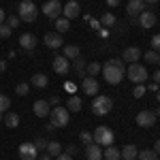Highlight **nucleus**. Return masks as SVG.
Returning <instances> with one entry per match:
<instances>
[{"label":"nucleus","instance_id":"nucleus-4","mask_svg":"<svg viewBox=\"0 0 160 160\" xmlns=\"http://www.w3.org/2000/svg\"><path fill=\"white\" fill-rule=\"evenodd\" d=\"M113 109V100H111V96H94V100H92V113L94 115H107L109 111Z\"/></svg>","mask_w":160,"mask_h":160},{"label":"nucleus","instance_id":"nucleus-2","mask_svg":"<svg viewBox=\"0 0 160 160\" xmlns=\"http://www.w3.org/2000/svg\"><path fill=\"white\" fill-rule=\"evenodd\" d=\"M92 139H94V143L100 145V148H107V145H113V130H111L109 126H98L94 132H92Z\"/></svg>","mask_w":160,"mask_h":160},{"label":"nucleus","instance_id":"nucleus-51","mask_svg":"<svg viewBox=\"0 0 160 160\" xmlns=\"http://www.w3.org/2000/svg\"><path fill=\"white\" fill-rule=\"evenodd\" d=\"M154 113H156V118H160V107H158L156 111H154Z\"/></svg>","mask_w":160,"mask_h":160},{"label":"nucleus","instance_id":"nucleus-43","mask_svg":"<svg viewBox=\"0 0 160 160\" xmlns=\"http://www.w3.org/2000/svg\"><path fill=\"white\" fill-rule=\"evenodd\" d=\"M56 160H73V156H68L66 152H62L60 156H56Z\"/></svg>","mask_w":160,"mask_h":160},{"label":"nucleus","instance_id":"nucleus-11","mask_svg":"<svg viewBox=\"0 0 160 160\" xmlns=\"http://www.w3.org/2000/svg\"><path fill=\"white\" fill-rule=\"evenodd\" d=\"M81 90L86 92L88 96H96L98 94V81H96V77H83L81 79Z\"/></svg>","mask_w":160,"mask_h":160},{"label":"nucleus","instance_id":"nucleus-39","mask_svg":"<svg viewBox=\"0 0 160 160\" xmlns=\"http://www.w3.org/2000/svg\"><path fill=\"white\" fill-rule=\"evenodd\" d=\"M152 49L160 53V34H154L152 37Z\"/></svg>","mask_w":160,"mask_h":160},{"label":"nucleus","instance_id":"nucleus-9","mask_svg":"<svg viewBox=\"0 0 160 160\" xmlns=\"http://www.w3.org/2000/svg\"><path fill=\"white\" fill-rule=\"evenodd\" d=\"M17 154L22 160H37L38 158V149L34 148V143H22L17 148Z\"/></svg>","mask_w":160,"mask_h":160},{"label":"nucleus","instance_id":"nucleus-36","mask_svg":"<svg viewBox=\"0 0 160 160\" xmlns=\"http://www.w3.org/2000/svg\"><path fill=\"white\" fill-rule=\"evenodd\" d=\"M47 139H43V137H38V139H34V148L37 149H47Z\"/></svg>","mask_w":160,"mask_h":160},{"label":"nucleus","instance_id":"nucleus-19","mask_svg":"<svg viewBox=\"0 0 160 160\" xmlns=\"http://www.w3.org/2000/svg\"><path fill=\"white\" fill-rule=\"evenodd\" d=\"M86 158L88 160H102V148L96 145V143L86 145Z\"/></svg>","mask_w":160,"mask_h":160},{"label":"nucleus","instance_id":"nucleus-10","mask_svg":"<svg viewBox=\"0 0 160 160\" xmlns=\"http://www.w3.org/2000/svg\"><path fill=\"white\" fill-rule=\"evenodd\" d=\"M156 113L154 111H139L137 113V126H141V128H149V126H154L156 124Z\"/></svg>","mask_w":160,"mask_h":160},{"label":"nucleus","instance_id":"nucleus-49","mask_svg":"<svg viewBox=\"0 0 160 160\" xmlns=\"http://www.w3.org/2000/svg\"><path fill=\"white\" fill-rule=\"evenodd\" d=\"M4 68H7V62H0V73H2Z\"/></svg>","mask_w":160,"mask_h":160},{"label":"nucleus","instance_id":"nucleus-45","mask_svg":"<svg viewBox=\"0 0 160 160\" xmlns=\"http://www.w3.org/2000/svg\"><path fill=\"white\" fill-rule=\"evenodd\" d=\"M4 19H7V13H4V9H0V24H4Z\"/></svg>","mask_w":160,"mask_h":160},{"label":"nucleus","instance_id":"nucleus-35","mask_svg":"<svg viewBox=\"0 0 160 160\" xmlns=\"http://www.w3.org/2000/svg\"><path fill=\"white\" fill-rule=\"evenodd\" d=\"M19 22H22L19 15H11V17H7V26H9V28H17Z\"/></svg>","mask_w":160,"mask_h":160},{"label":"nucleus","instance_id":"nucleus-12","mask_svg":"<svg viewBox=\"0 0 160 160\" xmlns=\"http://www.w3.org/2000/svg\"><path fill=\"white\" fill-rule=\"evenodd\" d=\"M51 66H53V71L58 75H66L71 71V60H66L64 56H56L53 62H51Z\"/></svg>","mask_w":160,"mask_h":160},{"label":"nucleus","instance_id":"nucleus-7","mask_svg":"<svg viewBox=\"0 0 160 160\" xmlns=\"http://www.w3.org/2000/svg\"><path fill=\"white\" fill-rule=\"evenodd\" d=\"M43 13H45L49 19L56 22V19L62 15V2L60 0H47V2L43 4Z\"/></svg>","mask_w":160,"mask_h":160},{"label":"nucleus","instance_id":"nucleus-41","mask_svg":"<svg viewBox=\"0 0 160 160\" xmlns=\"http://www.w3.org/2000/svg\"><path fill=\"white\" fill-rule=\"evenodd\" d=\"M145 90H149V92H154V94H156V92L160 90V86H158V83H154V81H152V83H148V86H145Z\"/></svg>","mask_w":160,"mask_h":160},{"label":"nucleus","instance_id":"nucleus-17","mask_svg":"<svg viewBox=\"0 0 160 160\" xmlns=\"http://www.w3.org/2000/svg\"><path fill=\"white\" fill-rule=\"evenodd\" d=\"M19 47H24L26 51H32L37 47V37H34L32 32H24V34L19 37Z\"/></svg>","mask_w":160,"mask_h":160},{"label":"nucleus","instance_id":"nucleus-22","mask_svg":"<svg viewBox=\"0 0 160 160\" xmlns=\"http://www.w3.org/2000/svg\"><path fill=\"white\" fill-rule=\"evenodd\" d=\"M62 49H64L62 56H64L66 60H75V58H79V56H81V49H79L77 45H66V47H62Z\"/></svg>","mask_w":160,"mask_h":160},{"label":"nucleus","instance_id":"nucleus-8","mask_svg":"<svg viewBox=\"0 0 160 160\" xmlns=\"http://www.w3.org/2000/svg\"><path fill=\"white\" fill-rule=\"evenodd\" d=\"M62 15L71 22V19H75V17H79L81 15V4L77 2V0H68L66 4H62Z\"/></svg>","mask_w":160,"mask_h":160},{"label":"nucleus","instance_id":"nucleus-25","mask_svg":"<svg viewBox=\"0 0 160 160\" xmlns=\"http://www.w3.org/2000/svg\"><path fill=\"white\" fill-rule=\"evenodd\" d=\"M137 158H139V160H158L160 156L154 152V149H139Z\"/></svg>","mask_w":160,"mask_h":160},{"label":"nucleus","instance_id":"nucleus-5","mask_svg":"<svg viewBox=\"0 0 160 160\" xmlns=\"http://www.w3.org/2000/svg\"><path fill=\"white\" fill-rule=\"evenodd\" d=\"M126 77L132 81V83H145L148 81V68L143 66V64H128V71H126Z\"/></svg>","mask_w":160,"mask_h":160},{"label":"nucleus","instance_id":"nucleus-47","mask_svg":"<svg viewBox=\"0 0 160 160\" xmlns=\"http://www.w3.org/2000/svg\"><path fill=\"white\" fill-rule=\"evenodd\" d=\"M105 2H107L109 7H118V4H120V0H105Z\"/></svg>","mask_w":160,"mask_h":160},{"label":"nucleus","instance_id":"nucleus-18","mask_svg":"<svg viewBox=\"0 0 160 160\" xmlns=\"http://www.w3.org/2000/svg\"><path fill=\"white\" fill-rule=\"evenodd\" d=\"M32 111H34V115H37V118H47V115H49V111H51V107H49V102H47V100H37V102L32 105Z\"/></svg>","mask_w":160,"mask_h":160},{"label":"nucleus","instance_id":"nucleus-28","mask_svg":"<svg viewBox=\"0 0 160 160\" xmlns=\"http://www.w3.org/2000/svg\"><path fill=\"white\" fill-rule=\"evenodd\" d=\"M100 24L105 26V28H113V26L118 24V19H115V15H113V13H105V15L100 17Z\"/></svg>","mask_w":160,"mask_h":160},{"label":"nucleus","instance_id":"nucleus-21","mask_svg":"<svg viewBox=\"0 0 160 160\" xmlns=\"http://www.w3.org/2000/svg\"><path fill=\"white\" fill-rule=\"evenodd\" d=\"M120 154H122V160H135L137 154H139V149H137V145L128 143V145H124V148L120 149Z\"/></svg>","mask_w":160,"mask_h":160},{"label":"nucleus","instance_id":"nucleus-24","mask_svg":"<svg viewBox=\"0 0 160 160\" xmlns=\"http://www.w3.org/2000/svg\"><path fill=\"white\" fill-rule=\"evenodd\" d=\"M2 120H4V124L9 128H17L19 126V115L17 113H7V115H2Z\"/></svg>","mask_w":160,"mask_h":160},{"label":"nucleus","instance_id":"nucleus-1","mask_svg":"<svg viewBox=\"0 0 160 160\" xmlns=\"http://www.w3.org/2000/svg\"><path fill=\"white\" fill-rule=\"evenodd\" d=\"M124 75H126V71H124L122 60L113 58V60L105 62V66H102V77H105V81H107V83L118 86V83L124 79Z\"/></svg>","mask_w":160,"mask_h":160},{"label":"nucleus","instance_id":"nucleus-46","mask_svg":"<svg viewBox=\"0 0 160 160\" xmlns=\"http://www.w3.org/2000/svg\"><path fill=\"white\" fill-rule=\"evenodd\" d=\"M154 83H158V86H160V71L154 73Z\"/></svg>","mask_w":160,"mask_h":160},{"label":"nucleus","instance_id":"nucleus-31","mask_svg":"<svg viewBox=\"0 0 160 160\" xmlns=\"http://www.w3.org/2000/svg\"><path fill=\"white\" fill-rule=\"evenodd\" d=\"M143 58H145L148 64H158V62H160V53H158V51H154V49H149Z\"/></svg>","mask_w":160,"mask_h":160},{"label":"nucleus","instance_id":"nucleus-13","mask_svg":"<svg viewBox=\"0 0 160 160\" xmlns=\"http://www.w3.org/2000/svg\"><path fill=\"white\" fill-rule=\"evenodd\" d=\"M43 41H45V45H47L49 49H58V47L64 45V38H62L60 32H47Z\"/></svg>","mask_w":160,"mask_h":160},{"label":"nucleus","instance_id":"nucleus-26","mask_svg":"<svg viewBox=\"0 0 160 160\" xmlns=\"http://www.w3.org/2000/svg\"><path fill=\"white\" fill-rule=\"evenodd\" d=\"M47 154H49L51 158L60 156V154H62V145L58 143V141H49V143H47Z\"/></svg>","mask_w":160,"mask_h":160},{"label":"nucleus","instance_id":"nucleus-34","mask_svg":"<svg viewBox=\"0 0 160 160\" xmlns=\"http://www.w3.org/2000/svg\"><path fill=\"white\" fill-rule=\"evenodd\" d=\"M13 32V28H9L7 24H0V38H9Z\"/></svg>","mask_w":160,"mask_h":160},{"label":"nucleus","instance_id":"nucleus-37","mask_svg":"<svg viewBox=\"0 0 160 160\" xmlns=\"http://www.w3.org/2000/svg\"><path fill=\"white\" fill-rule=\"evenodd\" d=\"M15 92H17L19 96H26V94L30 92V86H28V83H19V86L15 88Z\"/></svg>","mask_w":160,"mask_h":160},{"label":"nucleus","instance_id":"nucleus-53","mask_svg":"<svg viewBox=\"0 0 160 160\" xmlns=\"http://www.w3.org/2000/svg\"><path fill=\"white\" fill-rule=\"evenodd\" d=\"M135 160H139V158H135Z\"/></svg>","mask_w":160,"mask_h":160},{"label":"nucleus","instance_id":"nucleus-15","mask_svg":"<svg viewBox=\"0 0 160 160\" xmlns=\"http://www.w3.org/2000/svg\"><path fill=\"white\" fill-rule=\"evenodd\" d=\"M143 53H141V49L139 47H126V49L122 51V62H128V64H135V62H139V58H141Z\"/></svg>","mask_w":160,"mask_h":160},{"label":"nucleus","instance_id":"nucleus-27","mask_svg":"<svg viewBox=\"0 0 160 160\" xmlns=\"http://www.w3.org/2000/svg\"><path fill=\"white\" fill-rule=\"evenodd\" d=\"M66 109H68V111H81V98H79L77 94H73V96L68 98V105H66Z\"/></svg>","mask_w":160,"mask_h":160},{"label":"nucleus","instance_id":"nucleus-52","mask_svg":"<svg viewBox=\"0 0 160 160\" xmlns=\"http://www.w3.org/2000/svg\"><path fill=\"white\" fill-rule=\"evenodd\" d=\"M156 100H158V102H160V90H158V92H156Z\"/></svg>","mask_w":160,"mask_h":160},{"label":"nucleus","instance_id":"nucleus-54","mask_svg":"<svg viewBox=\"0 0 160 160\" xmlns=\"http://www.w3.org/2000/svg\"><path fill=\"white\" fill-rule=\"evenodd\" d=\"M158 160H160V158H158Z\"/></svg>","mask_w":160,"mask_h":160},{"label":"nucleus","instance_id":"nucleus-6","mask_svg":"<svg viewBox=\"0 0 160 160\" xmlns=\"http://www.w3.org/2000/svg\"><path fill=\"white\" fill-rule=\"evenodd\" d=\"M51 115V124L56 126V128H64V126H68V120H71V115H68V109L66 107H51L49 111Z\"/></svg>","mask_w":160,"mask_h":160},{"label":"nucleus","instance_id":"nucleus-20","mask_svg":"<svg viewBox=\"0 0 160 160\" xmlns=\"http://www.w3.org/2000/svg\"><path fill=\"white\" fill-rule=\"evenodd\" d=\"M102 158H105V160H122L120 148H115V145H107V148L102 149Z\"/></svg>","mask_w":160,"mask_h":160},{"label":"nucleus","instance_id":"nucleus-44","mask_svg":"<svg viewBox=\"0 0 160 160\" xmlns=\"http://www.w3.org/2000/svg\"><path fill=\"white\" fill-rule=\"evenodd\" d=\"M152 149H154V152H156V154H158V156H160V139H158V141H156V143H154V148H152Z\"/></svg>","mask_w":160,"mask_h":160},{"label":"nucleus","instance_id":"nucleus-16","mask_svg":"<svg viewBox=\"0 0 160 160\" xmlns=\"http://www.w3.org/2000/svg\"><path fill=\"white\" fill-rule=\"evenodd\" d=\"M143 11H145V2H143V0H128L126 13H128L130 17H137V15H141Z\"/></svg>","mask_w":160,"mask_h":160},{"label":"nucleus","instance_id":"nucleus-29","mask_svg":"<svg viewBox=\"0 0 160 160\" xmlns=\"http://www.w3.org/2000/svg\"><path fill=\"white\" fill-rule=\"evenodd\" d=\"M56 30H58V32H66V30H71V22H68V19H66V17H58V19H56Z\"/></svg>","mask_w":160,"mask_h":160},{"label":"nucleus","instance_id":"nucleus-38","mask_svg":"<svg viewBox=\"0 0 160 160\" xmlns=\"http://www.w3.org/2000/svg\"><path fill=\"white\" fill-rule=\"evenodd\" d=\"M79 139H81V143H83V145H90V143H94L92 135H90V132H86V130H83V132L79 135Z\"/></svg>","mask_w":160,"mask_h":160},{"label":"nucleus","instance_id":"nucleus-23","mask_svg":"<svg viewBox=\"0 0 160 160\" xmlns=\"http://www.w3.org/2000/svg\"><path fill=\"white\" fill-rule=\"evenodd\" d=\"M47 83H49L47 75H43V73L32 75V86H34V88H47Z\"/></svg>","mask_w":160,"mask_h":160},{"label":"nucleus","instance_id":"nucleus-42","mask_svg":"<svg viewBox=\"0 0 160 160\" xmlns=\"http://www.w3.org/2000/svg\"><path fill=\"white\" fill-rule=\"evenodd\" d=\"M47 102H49V107H58V105H60V96H51Z\"/></svg>","mask_w":160,"mask_h":160},{"label":"nucleus","instance_id":"nucleus-48","mask_svg":"<svg viewBox=\"0 0 160 160\" xmlns=\"http://www.w3.org/2000/svg\"><path fill=\"white\" fill-rule=\"evenodd\" d=\"M37 160H51V156H49V154H45V156H38Z\"/></svg>","mask_w":160,"mask_h":160},{"label":"nucleus","instance_id":"nucleus-30","mask_svg":"<svg viewBox=\"0 0 160 160\" xmlns=\"http://www.w3.org/2000/svg\"><path fill=\"white\" fill-rule=\"evenodd\" d=\"M86 71H88V75H90V77H96V75L102 71V66H100L98 62H90V64L86 66Z\"/></svg>","mask_w":160,"mask_h":160},{"label":"nucleus","instance_id":"nucleus-33","mask_svg":"<svg viewBox=\"0 0 160 160\" xmlns=\"http://www.w3.org/2000/svg\"><path fill=\"white\" fill-rule=\"evenodd\" d=\"M145 92H148V90H145V86H143V83H135V88H132V94H135V98H141Z\"/></svg>","mask_w":160,"mask_h":160},{"label":"nucleus","instance_id":"nucleus-40","mask_svg":"<svg viewBox=\"0 0 160 160\" xmlns=\"http://www.w3.org/2000/svg\"><path fill=\"white\" fill-rule=\"evenodd\" d=\"M66 154H68V156H77V154H79V148H77V145H68V148H66Z\"/></svg>","mask_w":160,"mask_h":160},{"label":"nucleus","instance_id":"nucleus-50","mask_svg":"<svg viewBox=\"0 0 160 160\" xmlns=\"http://www.w3.org/2000/svg\"><path fill=\"white\" fill-rule=\"evenodd\" d=\"M143 2H145V4H156L158 0H143Z\"/></svg>","mask_w":160,"mask_h":160},{"label":"nucleus","instance_id":"nucleus-3","mask_svg":"<svg viewBox=\"0 0 160 160\" xmlns=\"http://www.w3.org/2000/svg\"><path fill=\"white\" fill-rule=\"evenodd\" d=\"M17 13H19V19H22V22H28V24H30V22H34V19H37L38 9H37V4H34L32 0H22Z\"/></svg>","mask_w":160,"mask_h":160},{"label":"nucleus","instance_id":"nucleus-14","mask_svg":"<svg viewBox=\"0 0 160 160\" xmlns=\"http://www.w3.org/2000/svg\"><path fill=\"white\" fill-rule=\"evenodd\" d=\"M137 24L141 26V28H145V30H148V28H154V26H156V15H154L152 11H148V9H145V11L139 15Z\"/></svg>","mask_w":160,"mask_h":160},{"label":"nucleus","instance_id":"nucleus-32","mask_svg":"<svg viewBox=\"0 0 160 160\" xmlns=\"http://www.w3.org/2000/svg\"><path fill=\"white\" fill-rule=\"evenodd\" d=\"M9 107H11V98L7 94H0V113L9 111Z\"/></svg>","mask_w":160,"mask_h":160}]
</instances>
